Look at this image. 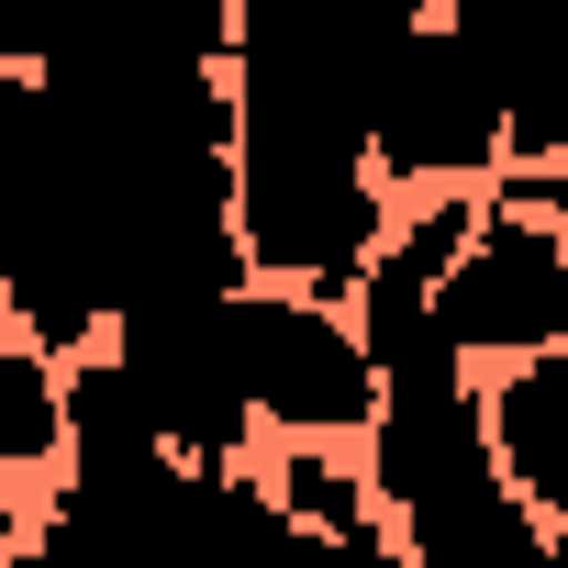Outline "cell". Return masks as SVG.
Segmentation results:
<instances>
[{"mask_svg":"<svg viewBox=\"0 0 568 568\" xmlns=\"http://www.w3.org/2000/svg\"><path fill=\"white\" fill-rule=\"evenodd\" d=\"M435 0H234V223L267 278L357 291L390 245L379 90Z\"/></svg>","mask_w":568,"mask_h":568,"instance_id":"cell-1","label":"cell"},{"mask_svg":"<svg viewBox=\"0 0 568 568\" xmlns=\"http://www.w3.org/2000/svg\"><path fill=\"white\" fill-rule=\"evenodd\" d=\"M245 368H256V413L278 435H368L379 424V346L357 313H335V291L256 278L245 291Z\"/></svg>","mask_w":568,"mask_h":568,"instance_id":"cell-2","label":"cell"},{"mask_svg":"<svg viewBox=\"0 0 568 568\" xmlns=\"http://www.w3.org/2000/svg\"><path fill=\"white\" fill-rule=\"evenodd\" d=\"M513 156V112H501V79L479 68V45L446 23H424L379 90V168L390 179H479Z\"/></svg>","mask_w":568,"mask_h":568,"instance_id":"cell-3","label":"cell"},{"mask_svg":"<svg viewBox=\"0 0 568 568\" xmlns=\"http://www.w3.org/2000/svg\"><path fill=\"white\" fill-rule=\"evenodd\" d=\"M446 324L468 357H535V346H568V223L535 201H490L479 234L457 245L446 267Z\"/></svg>","mask_w":568,"mask_h":568,"instance_id":"cell-4","label":"cell"},{"mask_svg":"<svg viewBox=\"0 0 568 568\" xmlns=\"http://www.w3.org/2000/svg\"><path fill=\"white\" fill-rule=\"evenodd\" d=\"M490 446H501V479L557 524V557H568V346L501 357V379H490Z\"/></svg>","mask_w":568,"mask_h":568,"instance_id":"cell-5","label":"cell"},{"mask_svg":"<svg viewBox=\"0 0 568 568\" xmlns=\"http://www.w3.org/2000/svg\"><path fill=\"white\" fill-rule=\"evenodd\" d=\"M267 513L324 524L335 546H390V535H402V524H379V513H390V490H379V479H357V468H335V457H324V435H302V457L267 479Z\"/></svg>","mask_w":568,"mask_h":568,"instance_id":"cell-6","label":"cell"},{"mask_svg":"<svg viewBox=\"0 0 568 568\" xmlns=\"http://www.w3.org/2000/svg\"><path fill=\"white\" fill-rule=\"evenodd\" d=\"M45 357L57 346H34V335L0 346V468H57L68 457V379Z\"/></svg>","mask_w":568,"mask_h":568,"instance_id":"cell-7","label":"cell"},{"mask_svg":"<svg viewBox=\"0 0 568 568\" xmlns=\"http://www.w3.org/2000/svg\"><path fill=\"white\" fill-rule=\"evenodd\" d=\"M501 201H535V212H557V223H568V156H557V168H524Z\"/></svg>","mask_w":568,"mask_h":568,"instance_id":"cell-8","label":"cell"}]
</instances>
